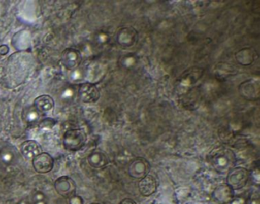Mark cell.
Instances as JSON below:
<instances>
[{
	"instance_id": "6da1fadb",
	"label": "cell",
	"mask_w": 260,
	"mask_h": 204,
	"mask_svg": "<svg viewBox=\"0 0 260 204\" xmlns=\"http://www.w3.org/2000/svg\"><path fill=\"white\" fill-rule=\"evenodd\" d=\"M208 160L214 169L219 173H229L234 168L236 156L226 147H216L208 154Z\"/></svg>"
},
{
	"instance_id": "7a4b0ae2",
	"label": "cell",
	"mask_w": 260,
	"mask_h": 204,
	"mask_svg": "<svg viewBox=\"0 0 260 204\" xmlns=\"http://www.w3.org/2000/svg\"><path fill=\"white\" fill-rule=\"evenodd\" d=\"M87 141L86 132L82 128L67 130L64 133L62 144L67 150L77 152L83 149Z\"/></svg>"
},
{
	"instance_id": "3957f363",
	"label": "cell",
	"mask_w": 260,
	"mask_h": 204,
	"mask_svg": "<svg viewBox=\"0 0 260 204\" xmlns=\"http://www.w3.org/2000/svg\"><path fill=\"white\" fill-rule=\"evenodd\" d=\"M250 178V172L244 167H234L229 172L227 184L233 190H240L247 185Z\"/></svg>"
},
{
	"instance_id": "277c9868",
	"label": "cell",
	"mask_w": 260,
	"mask_h": 204,
	"mask_svg": "<svg viewBox=\"0 0 260 204\" xmlns=\"http://www.w3.org/2000/svg\"><path fill=\"white\" fill-rule=\"evenodd\" d=\"M54 188L57 193L66 199H71L76 193L77 187L75 180L67 176L57 179L54 183Z\"/></svg>"
},
{
	"instance_id": "5b68a950",
	"label": "cell",
	"mask_w": 260,
	"mask_h": 204,
	"mask_svg": "<svg viewBox=\"0 0 260 204\" xmlns=\"http://www.w3.org/2000/svg\"><path fill=\"white\" fill-rule=\"evenodd\" d=\"M82 60V54L76 49L67 48L61 53V63L69 71L76 70L80 65Z\"/></svg>"
},
{
	"instance_id": "8992f818",
	"label": "cell",
	"mask_w": 260,
	"mask_h": 204,
	"mask_svg": "<svg viewBox=\"0 0 260 204\" xmlns=\"http://www.w3.org/2000/svg\"><path fill=\"white\" fill-rule=\"evenodd\" d=\"M32 165L36 173L46 174L52 171L54 168V160L52 156L47 152H42L32 160Z\"/></svg>"
},
{
	"instance_id": "52a82bcc",
	"label": "cell",
	"mask_w": 260,
	"mask_h": 204,
	"mask_svg": "<svg viewBox=\"0 0 260 204\" xmlns=\"http://www.w3.org/2000/svg\"><path fill=\"white\" fill-rule=\"evenodd\" d=\"M78 95L85 103H94L100 98L99 88L95 84L90 82L81 84L78 88Z\"/></svg>"
},
{
	"instance_id": "ba28073f",
	"label": "cell",
	"mask_w": 260,
	"mask_h": 204,
	"mask_svg": "<svg viewBox=\"0 0 260 204\" xmlns=\"http://www.w3.org/2000/svg\"><path fill=\"white\" fill-rule=\"evenodd\" d=\"M235 191L227 184L217 186L213 192L212 198L219 204H230L235 199Z\"/></svg>"
},
{
	"instance_id": "9c48e42d",
	"label": "cell",
	"mask_w": 260,
	"mask_h": 204,
	"mask_svg": "<svg viewBox=\"0 0 260 204\" xmlns=\"http://www.w3.org/2000/svg\"><path fill=\"white\" fill-rule=\"evenodd\" d=\"M150 165L145 159L138 158L132 162L128 167L130 177L135 179H142L149 175Z\"/></svg>"
},
{
	"instance_id": "30bf717a",
	"label": "cell",
	"mask_w": 260,
	"mask_h": 204,
	"mask_svg": "<svg viewBox=\"0 0 260 204\" xmlns=\"http://www.w3.org/2000/svg\"><path fill=\"white\" fill-rule=\"evenodd\" d=\"M20 152L26 160H33L36 156L41 154L43 149L37 141L28 140L20 145Z\"/></svg>"
},
{
	"instance_id": "8fae6325",
	"label": "cell",
	"mask_w": 260,
	"mask_h": 204,
	"mask_svg": "<svg viewBox=\"0 0 260 204\" xmlns=\"http://www.w3.org/2000/svg\"><path fill=\"white\" fill-rule=\"evenodd\" d=\"M240 92L243 97L249 100H257L259 97V84L258 81L251 79L243 82L240 86Z\"/></svg>"
},
{
	"instance_id": "7c38bea8",
	"label": "cell",
	"mask_w": 260,
	"mask_h": 204,
	"mask_svg": "<svg viewBox=\"0 0 260 204\" xmlns=\"http://www.w3.org/2000/svg\"><path fill=\"white\" fill-rule=\"evenodd\" d=\"M140 193L145 197L153 195L157 190V182L154 177L147 175L146 177L141 179L138 184Z\"/></svg>"
},
{
	"instance_id": "4fadbf2b",
	"label": "cell",
	"mask_w": 260,
	"mask_h": 204,
	"mask_svg": "<svg viewBox=\"0 0 260 204\" xmlns=\"http://www.w3.org/2000/svg\"><path fill=\"white\" fill-rule=\"evenodd\" d=\"M34 106L39 113H48L54 109V100L50 95H41L35 99Z\"/></svg>"
},
{
	"instance_id": "5bb4252c",
	"label": "cell",
	"mask_w": 260,
	"mask_h": 204,
	"mask_svg": "<svg viewBox=\"0 0 260 204\" xmlns=\"http://www.w3.org/2000/svg\"><path fill=\"white\" fill-rule=\"evenodd\" d=\"M137 31L132 27L122 28L117 33V42L121 46L130 47L133 46L137 39Z\"/></svg>"
},
{
	"instance_id": "9a60e30c",
	"label": "cell",
	"mask_w": 260,
	"mask_h": 204,
	"mask_svg": "<svg viewBox=\"0 0 260 204\" xmlns=\"http://www.w3.org/2000/svg\"><path fill=\"white\" fill-rule=\"evenodd\" d=\"M236 60L243 65H249L254 62L257 55L255 50L251 48H244L236 54Z\"/></svg>"
},
{
	"instance_id": "2e32d148",
	"label": "cell",
	"mask_w": 260,
	"mask_h": 204,
	"mask_svg": "<svg viewBox=\"0 0 260 204\" xmlns=\"http://www.w3.org/2000/svg\"><path fill=\"white\" fill-rule=\"evenodd\" d=\"M89 165L93 168H103L108 164V159L101 152H93L88 156Z\"/></svg>"
},
{
	"instance_id": "e0dca14e",
	"label": "cell",
	"mask_w": 260,
	"mask_h": 204,
	"mask_svg": "<svg viewBox=\"0 0 260 204\" xmlns=\"http://www.w3.org/2000/svg\"><path fill=\"white\" fill-rule=\"evenodd\" d=\"M8 52H9V48L8 46L6 45L0 46V55H6Z\"/></svg>"
},
{
	"instance_id": "ac0fdd59",
	"label": "cell",
	"mask_w": 260,
	"mask_h": 204,
	"mask_svg": "<svg viewBox=\"0 0 260 204\" xmlns=\"http://www.w3.org/2000/svg\"><path fill=\"white\" fill-rule=\"evenodd\" d=\"M230 204H247V201L244 198H236L235 197V199Z\"/></svg>"
},
{
	"instance_id": "d6986e66",
	"label": "cell",
	"mask_w": 260,
	"mask_h": 204,
	"mask_svg": "<svg viewBox=\"0 0 260 204\" xmlns=\"http://www.w3.org/2000/svg\"><path fill=\"white\" fill-rule=\"evenodd\" d=\"M119 204H137L135 202V201L133 200V199H128V198H127V199H123L122 201H121V202H120Z\"/></svg>"
},
{
	"instance_id": "ffe728a7",
	"label": "cell",
	"mask_w": 260,
	"mask_h": 204,
	"mask_svg": "<svg viewBox=\"0 0 260 204\" xmlns=\"http://www.w3.org/2000/svg\"><path fill=\"white\" fill-rule=\"evenodd\" d=\"M91 204H99V203H91Z\"/></svg>"
}]
</instances>
